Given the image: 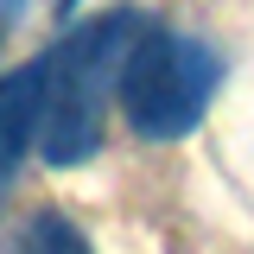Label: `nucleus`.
<instances>
[{
	"label": "nucleus",
	"instance_id": "f257e3e1",
	"mask_svg": "<svg viewBox=\"0 0 254 254\" xmlns=\"http://www.w3.org/2000/svg\"><path fill=\"white\" fill-rule=\"evenodd\" d=\"M146 32V19L133 6H115L102 19H83L64 45L45 51V133L38 153L51 165H83L102 146V102L121 95V70L133 38Z\"/></svg>",
	"mask_w": 254,
	"mask_h": 254
},
{
	"label": "nucleus",
	"instance_id": "f03ea898",
	"mask_svg": "<svg viewBox=\"0 0 254 254\" xmlns=\"http://www.w3.org/2000/svg\"><path fill=\"white\" fill-rule=\"evenodd\" d=\"M222 89V58L216 45L190 38V32L146 26L127 51L121 70V115L140 140H185L190 127L210 115V102Z\"/></svg>",
	"mask_w": 254,
	"mask_h": 254
},
{
	"label": "nucleus",
	"instance_id": "7ed1b4c3",
	"mask_svg": "<svg viewBox=\"0 0 254 254\" xmlns=\"http://www.w3.org/2000/svg\"><path fill=\"white\" fill-rule=\"evenodd\" d=\"M38 133H45V58L0 76V197H6V185Z\"/></svg>",
	"mask_w": 254,
	"mask_h": 254
},
{
	"label": "nucleus",
	"instance_id": "20e7f679",
	"mask_svg": "<svg viewBox=\"0 0 254 254\" xmlns=\"http://www.w3.org/2000/svg\"><path fill=\"white\" fill-rule=\"evenodd\" d=\"M0 254H95V248H89V235L64 216V210H38V216H26L13 229V242Z\"/></svg>",
	"mask_w": 254,
	"mask_h": 254
},
{
	"label": "nucleus",
	"instance_id": "39448f33",
	"mask_svg": "<svg viewBox=\"0 0 254 254\" xmlns=\"http://www.w3.org/2000/svg\"><path fill=\"white\" fill-rule=\"evenodd\" d=\"M64 6H83V0H64Z\"/></svg>",
	"mask_w": 254,
	"mask_h": 254
}]
</instances>
